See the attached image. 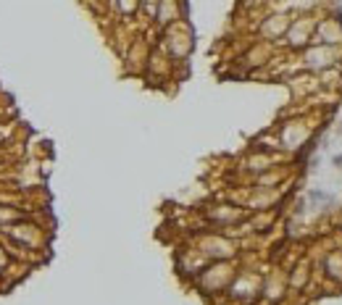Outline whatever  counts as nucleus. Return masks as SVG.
I'll return each mask as SVG.
<instances>
[{"label": "nucleus", "instance_id": "3", "mask_svg": "<svg viewBox=\"0 0 342 305\" xmlns=\"http://www.w3.org/2000/svg\"><path fill=\"white\" fill-rule=\"evenodd\" d=\"M155 42L161 45L163 53L171 58V63L177 66L179 76H182V71L187 74V61L195 50V34H192V27L187 24V19L161 29L158 37H155Z\"/></svg>", "mask_w": 342, "mask_h": 305}, {"label": "nucleus", "instance_id": "6", "mask_svg": "<svg viewBox=\"0 0 342 305\" xmlns=\"http://www.w3.org/2000/svg\"><path fill=\"white\" fill-rule=\"evenodd\" d=\"M250 216V211L242 203H234L229 197H218V200L205 203L200 211H197V218H200V229H232L242 224Z\"/></svg>", "mask_w": 342, "mask_h": 305}, {"label": "nucleus", "instance_id": "11", "mask_svg": "<svg viewBox=\"0 0 342 305\" xmlns=\"http://www.w3.org/2000/svg\"><path fill=\"white\" fill-rule=\"evenodd\" d=\"M290 21H292L290 13L266 8L261 16L253 21V27H250V37H255V40H263V42L279 45V42H282V37L287 34V29H290Z\"/></svg>", "mask_w": 342, "mask_h": 305}, {"label": "nucleus", "instance_id": "10", "mask_svg": "<svg viewBox=\"0 0 342 305\" xmlns=\"http://www.w3.org/2000/svg\"><path fill=\"white\" fill-rule=\"evenodd\" d=\"M142 79H145L150 87H166V85L179 82L177 66L171 63V58L166 56L163 48L158 42H153V48H150V56H148L145 71H142Z\"/></svg>", "mask_w": 342, "mask_h": 305}, {"label": "nucleus", "instance_id": "20", "mask_svg": "<svg viewBox=\"0 0 342 305\" xmlns=\"http://www.w3.org/2000/svg\"><path fill=\"white\" fill-rule=\"evenodd\" d=\"M334 134H337V137H342V121L337 124V129H334Z\"/></svg>", "mask_w": 342, "mask_h": 305}, {"label": "nucleus", "instance_id": "14", "mask_svg": "<svg viewBox=\"0 0 342 305\" xmlns=\"http://www.w3.org/2000/svg\"><path fill=\"white\" fill-rule=\"evenodd\" d=\"M208 263H211V261H208V258H205L189 240H185V245L177 250V255H174V269H177V274L187 281V284H189V281H192Z\"/></svg>", "mask_w": 342, "mask_h": 305}, {"label": "nucleus", "instance_id": "8", "mask_svg": "<svg viewBox=\"0 0 342 305\" xmlns=\"http://www.w3.org/2000/svg\"><path fill=\"white\" fill-rule=\"evenodd\" d=\"M298 66L303 71L311 74H321L326 68L342 66V45H321V42H311L306 50H300L298 56Z\"/></svg>", "mask_w": 342, "mask_h": 305}, {"label": "nucleus", "instance_id": "15", "mask_svg": "<svg viewBox=\"0 0 342 305\" xmlns=\"http://www.w3.org/2000/svg\"><path fill=\"white\" fill-rule=\"evenodd\" d=\"M313 42H321V45H342V16H340V11H321L316 16Z\"/></svg>", "mask_w": 342, "mask_h": 305}, {"label": "nucleus", "instance_id": "17", "mask_svg": "<svg viewBox=\"0 0 342 305\" xmlns=\"http://www.w3.org/2000/svg\"><path fill=\"white\" fill-rule=\"evenodd\" d=\"M108 16L119 24L140 21V0H108Z\"/></svg>", "mask_w": 342, "mask_h": 305}, {"label": "nucleus", "instance_id": "21", "mask_svg": "<svg viewBox=\"0 0 342 305\" xmlns=\"http://www.w3.org/2000/svg\"><path fill=\"white\" fill-rule=\"evenodd\" d=\"M337 232H340V234H342V221H340V226H337Z\"/></svg>", "mask_w": 342, "mask_h": 305}, {"label": "nucleus", "instance_id": "4", "mask_svg": "<svg viewBox=\"0 0 342 305\" xmlns=\"http://www.w3.org/2000/svg\"><path fill=\"white\" fill-rule=\"evenodd\" d=\"M187 240L208 261H240L242 258V242L218 232V229H197V232L187 234Z\"/></svg>", "mask_w": 342, "mask_h": 305}, {"label": "nucleus", "instance_id": "19", "mask_svg": "<svg viewBox=\"0 0 342 305\" xmlns=\"http://www.w3.org/2000/svg\"><path fill=\"white\" fill-rule=\"evenodd\" d=\"M332 166H334V169H342V155H334L332 158Z\"/></svg>", "mask_w": 342, "mask_h": 305}, {"label": "nucleus", "instance_id": "2", "mask_svg": "<svg viewBox=\"0 0 342 305\" xmlns=\"http://www.w3.org/2000/svg\"><path fill=\"white\" fill-rule=\"evenodd\" d=\"M237 269H240V261H211L189 281V287L205 300H221L232 284V279L237 276Z\"/></svg>", "mask_w": 342, "mask_h": 305}, {"label": "nucleus", "instance_id": "1", "mask_svg": "<svg viewBox=\"0 0 342 305\" xmlns=\"http://www.w3.org/2000/svg\"><path fill=\"white\" fill-rule=\"evenodd\" d=\"M326 111L329 108H318V105L300 108V111H284L277 124L271 126L279 150L287 158H295V161L306 158V152L311 150V145L316 140V132L326 121Z\"/></svg>", "mask_w": 342, "mask_h": 305}, {"label": "nucleus", "instance_id": "16", "mask_svg": "<svg viewBox=\"0 0 342 305\" xmlns=\"http://www.w3.org/2000/svg\"><path fill=\"white\" fill-rule=\"evenodd\" d=\"M185 19H187L185 0H161L158 11H155V19H153V29L161 32V29L177 24V21H185Z\"/></svg>", "mask_w": 342, "mask_h": 305}, {"label": "nucleus", "instance_id": "12", "mask_svg": "<svg viewBox=\"0 0 342 305\" xmlns=\"http://www.w3.org/2000/svg\"><path fill=\"white\" fill-rule=\"evenodd\" d=\"M287 90H290V97L295 103L306 105V103H316L321 97V87H318V76L311 71H295L284 79Z\"/></svg>", "mask_w": 342, "mask_h": 305}, {"label": "nucleus", "instance_id": "18", "mask_svg": "<svg viewBox=\"0 0 342 305\" xmlns=\"http://www.w3.org/2000/svg\"><path fill=\"white\" fill-rule=\"evenodd\" d=\"M158 3H161V0H140V19H142V24L153 27V19H155V11H158Z\"/></svg>", "mask_w": 342, "mask_h": 305}, {"label": "nucleus", "instance_id": "7", "mask_svg": "<svg viewBox=\"0 0 342 305\" xmlns=\"http://www.w3.org/2000/svg\"><path fill=\"white\" fill-rule=\"evenodd\" d=\"M316 287L324 292H340L342 289V245L334 242L316 258Z\"/></svg>", "mask_w": 342, "mask_h": 305}, {"label": "nucleus", "instance_id": "9", "mask_svg": "<svg viewBox=\"0 0 342 305\" xmlns=\"http://www.w3.org/2000/svg\"><path fill=\"white\" fill-rule=\"evenodd\" d=\"M316 16L318 13H298V16H292L290 29H287V34L282 37V42L277 48L284 53H292V56L306 50L313 42V34H316Z\"/></svg>", "mask_w": 342, "mask_h": 305}, {"label": "nucleus", "instance_id": "5", "mask_svg": "<svg viewBox=\"0 0 342 305\" xmlns=\"http://www.w3.org/2000/svg\"><path fill=\"white\" fill-rule=\"evenodd\" d=\"M0 237L11 240L13 245L24 247L29 253H37V255H45L48 253V245H50L48 226L40 224V221L32 218V216H24V218L8 224L5 229H0Z\"/></svg>", "mask_w": 342, "mask_h": 305}, {"label": "nucleus", "instance_id": "13", "mask_svg": "<svg viewBox=\"0 0 342 305\" xmlns=\"http://www.w3.org/2000/svg\"><path fill=\"white\" fill-rule=\"evenodd\" d=\"M287 292H290V287H287V271L282 266H269V269L263 271V284H261V303L266 305H282L287 300Z\"/></svg>", "mask_w": 342, "mask_h": 305}]
</instances>
